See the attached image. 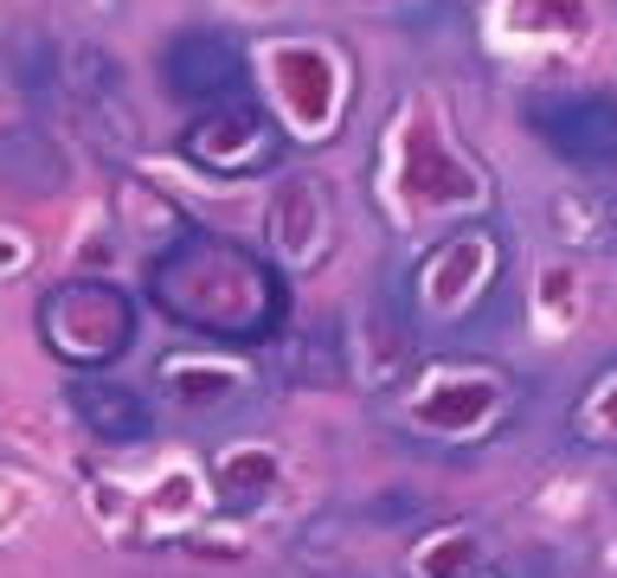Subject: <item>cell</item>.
Here are the masks:
<instances>
[{"instance_id":"obj_1","label":"cell","mask_w":617,"mask_h":578,"mask_svg":"<svg viewBox=\"0 0 617 578\" xmlns=\"http://www.w3.org/2000/svg\"><path fill=\"white\" fill-rule=\"evenodd\" d=\"M148 289L168 322L213 340H264L284 322V277L258 251L232 239H206V232L161 251L148 270Z\"/></svg>"},{"instance_id":"obj_2","label":"cell","mask_w":617,"mask_h":578,"mask_svg":"<svg viewBox=\"0 0 617 578\" xmlns=\"http://www.w3.org/2000/svg\"><path fill=\"white\" fill-rule=\"evenodd\" d=\"M39 335L71 373H103L129 340H136V309L116 284H58L39 302Z\"/></svg>"},{"instance_id":"obj_3","label":"cell","mask_w":617,"mask_h":578,"mask_svg":"<svg viewBox=\"0 0 617 578\" xmlns=\"http://www.w3.org/2000/svg\"><path fill=\"white\" fill-rule=\"evenodd\" d=\"M181 148H187L193 167H206V174H258V167H271L284 154V136H277V123L251 96H232V103L206 109Z\"/></svg>"},{"instance_id":"obj_4","label":"cell","mask_w":617,"mask_h":578,"mask_svg":"<svg viewBox=\"0 0 617 578\" xmlns=\"http://www.w3.org/2000/svg\"><path fill=\"white\" fill-rule=\"evenodd\" d=\"M161 78H168V91L181 96V103L219 109V103L244 96V51H238L226 33L193 26V33H181V39L168 46V58H161Z\"/></svg>"},{"instance_id":"obj_5","label":"cell","mask_w":617,"mask_h":578,"mask_svg":"<svg viewBox=\"0 0 617 578\" xmlns=\"http://www.w3.org/2000/svg\"><path fill=\"white\" fill-rule=\"evenodd\" d=\"M553 154H567L572 167H617V103L612 96H540L527 116Z\"/></svg>"},{"instance_id":"obj_6","label":"cell","mask_w":617,"mask_h":578,"mask_svg":"<svg viewBox=\"0 0 617 578\" xmlns=\"http://www.w3.org/2000/svg\"><path fill=\"white\" fill-rule=\"evenodd\" d=\"M71 412H78V425L103 443H142L148 437V405L129 392L123 380H110V373H78L71 380Z\"/></svg>"},{"instance_id":"obj_7","label":"cell","mask_w":617,"mask_h":578,"mask_svg":"<svg viewBox=\"0 0 617 578\" xmlns=\"http://www.w3.org/2000/svg\"><path fill=\"white\" fill-rule=\"evenodd\" d=\"M0 187L13 193H58L65 187V154L46 129L33 123H13L0 129Z\"/></svg>"},{"instance_id":"obj_8","label":"cell","mask_w":617,"mask_h":578,"mask_svg":"<svg viewBox=\"0 0 617 578\" xmlns=\"http://www.w3.org/2000/svg\"><path fill=\"white\" fill-rule=\"evenodd\" d=\"M271 476H277V456H271V450H238L232 463H226L219 495H226L232 508H244L251 495H264V488H271Z\"/></svg>"},{"instance_id":"obj_9","label":"cell","mask_w":617,"mask_h":578,"mask_svg":"<svg viewBox=\"0 0 617 578\" xmlns=\"http://www.w3.org/2000/svg\"><path fill=\"white\" fill-rule=\"evenodd\" d=\"M470 566H476V540H470V533H444L437 546H425L419 578H464Z\"/></svg>"}]
</instances>
